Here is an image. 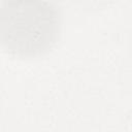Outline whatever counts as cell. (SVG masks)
<instances>
[{"label":"cell","mask_w":132,"mask_h":132,"mask_svg":"<svg viewBox=\"0 0 132 132\" xmlns=\"http://www.w3.org/2000/svg\"><path fill=\"white\" fill-rule=\"evenodd\" d=\"M61 14L50 0H0V47L20 58L46 54L57 42Z\"/></svg>","instance_id":"1"}]
</instances>
